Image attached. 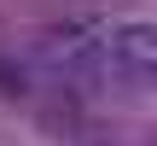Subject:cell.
Instances as JSON below:
<instances>
[{"instance_id": "obj_1", "label": "cell", "mask_w": 157, "mask_h": 146, "mask_svg": "<svg viewBox=\"0 0 157 146\" xmlns=\"http://www.w3.org/2000/svg\"><path fill=\"white\" fill-rule=\"evenodd\" d=\"M105 64H111V76H117V82L146 88V82H151V70H157V29H151V23H122V29H111Z\"/></svg>"}]
</instances>
